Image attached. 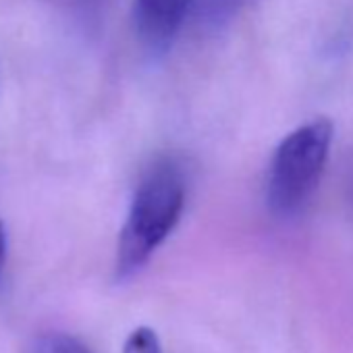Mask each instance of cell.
I'll list each match as a JSON object with an SVG mask.
<instances>
[{"instance_id":"6da1fadb","label":"cell","mask_w":353,"mask_h":353,"mask_svg":"<svg viewBox=\"0 0 353 353\" xmlns=\"http://www.w3.org/2000/svg\"><path fill=\"white\" fill-rule=\"evenodd\" d=\"M185 174L172 158L156 160L133 194L117 243V276L139 272L179 223L185 208Z\"/></svg>"},{"instance_id":"277c9868","label":"cell","mask_w":353,"mask_h":353,"mask_svg":"<svg viewBox=\"0 0 353 353\" xmlns=\"http://www.w3.org/2000/svg\"><path fill=\"white\" fill-rule=\"evenodd\" d=\"M250 3H254V0H194L192 11L194 19L202 28L214 30L229 23Z\"/></svg>"},{"instance_id":"52a82bcc","label":"cell","mask_w":353,"mask_h":353,"mask_svg":"<svg viewBox=\"0 0 353 353\" xmlns=\"http://www.w3.org/2000/svg\"><path fill=\"white\" fill-rule=\"evenodd\" d=\"M5 262H7V235L3 223H0V274H3Z\"/></svg>"},{"instance_id":"7a4b0ae2","label":"cell","mask_w":353,"mask_h":353,"mask_svg":"<svg viewBox=\"0 0 353 353\" xmlns=\"http://www.w3.org/2000/svg\"><path fill=\"white\" fill-rule=\"evenodd\" d=\"M332 131V123L322 117L297 127L279 143L266 181V204L276 216L297 214L316 192Z\"/></svg>"},{"instance_id":"8992f818","label":"cell","mask_w":353,"mask_h":353,"mask_svg":"<svg viewBox=\"0 0 353 353\" xmlns=\"http://www.w3.org/2000/svg\"><path fill=\"white\" fill-rule=\"evenodd\" d=\"M123 353H164V351L158 334L148 326H139L127 336L123 345Z\"/></svg>"},{"instance_id":"3957f363","label":"cell","mask_w":353,"mask_h":353,"mask_svg":"<svg viewBox=\"0 0 353 353\" xmlns=\"http://www.w3.org/2000/svg\"><path fill=\"white\" fill-rule=\"evenodd\" d=\"M192 5L194 0H135L133 21L143 44L152 50H166Z\"/></svg>"},{"instance_id":"5b68a950","label":"cell","mask_w":353,"mask_h":353,"mask_svg":"<svg viewBox=\"0 0 353 353\" xmlns=\"http://www.w3.org/2000/svg\"><path fill=\"white\" fill-rule=\"evenodd\" d=\"M34 353H92L79 339L65 332H48L38 339Z\"/></svg>"}]
</instances>
